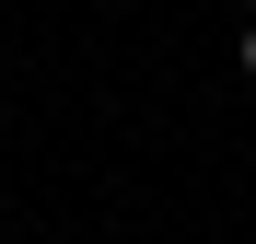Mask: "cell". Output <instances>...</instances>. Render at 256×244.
<instances>
[{
  "label": "cell",
  "instance_id": "6da1fadb",
  "mask_svg": "<svg viewBox=\"0 0 256 244\" xmlns=\"http://www.w3.org/2000/svg\"><path fill=\"white\" fill-rule=\"evenodd\" d=\"M233 58H244V81H256V12H244V35H233Z\"/></svg>",
  "mask_w": 256,
  "mask_h": 244
},
{
  "label": "cell",
  "instance_id": "7a4b0ae2",
  "mask_svg": "<svg viewBox=\"0 0 256 244\" xmlns=\"http://www.w3.org/2000/svg\"><path fill=\"white\" fill-rule=\"evenodd\" d=\"M244 12H256V0H244Z\"/></svg>",
  "mask_w": 256,
  "mask_h": 244
}]
</instances>
